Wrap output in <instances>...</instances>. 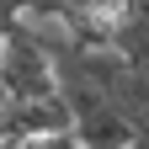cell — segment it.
Segmentation results:
<instances>
[{"label": "cell", "mask_w": 149, "mask_h": 149, "mask_svg": "<svg viewBox=\"0 0 149 149\" xmlns=\"http://www.w3.org/2000/svg\"><path fill=\"white\" fill-rule=\"evenodd\" d=\"M37 96H53V59L27 32V22H16L11 32H0V112Z\"/></svg>", "instance_id": "6da1fadb"}, {"label": "cell", "mask_w": 149, "mask_h": 149, "mask_svg": "<svg viewBox=\"0 0 149 149\" xmlns=\"http://www.w3.org/2000/svg\"><path fill=\"white\" fill-rule=\"evenodd\" d=\"M69 133L80 139V149H128V144H139V133L112 107H96V112H85V117H74Z\"/></svg>", "instance_id": "7a4b0ae2"}, {"label": "cell", "mask_w": 149, "mask_h": 149, "mask_svg": "<svg viewBox=\"0 0 149 149\" xmlns=\"http://www.w3.org/2000/svg\"><path fill=\"white\" fill-rule=\"evenodd\" d=\"M22 22V0H0V32H11Z\"/></svg>", "instance_id": "3957f363"}]
</instances>
